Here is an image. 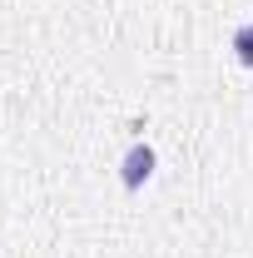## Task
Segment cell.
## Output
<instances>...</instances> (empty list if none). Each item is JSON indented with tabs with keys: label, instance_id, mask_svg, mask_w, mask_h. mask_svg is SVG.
I'll list each match as a JSON object with an SVG mask.
<instances>
[{
	"label": "cell",
	"instance_id": "6da1fadb",
	"mask_svg": "<svg viewBox=\"0 0 253 258\" xmlns=\"http://www.w3.org/2000/svg\"><path fill=\"white\" fill-rule=\"evenodd\" d=\"M149 174H154V149L149 144H134L124 154V189H139Z\"/></svg>",
	"mask_w": 253,
	"mask_h": 258
},
{
	"label": "cell",
	"instance_id": "7a4b0ae2",
	"mask_svg": "<svg viewBox=\"0 0 253 258\" xmlns=\"http://www.w3.org/2000/svg\"><path fill=\"white\" fill-rule=\"evenodd\" d=\"M233 50H238V60L253 64V25H238V35H233Z\"/></svg>",
	"mask_w": 253,
	"mask_h": 258
}]
</instances>
